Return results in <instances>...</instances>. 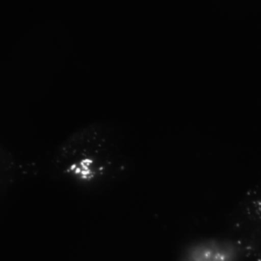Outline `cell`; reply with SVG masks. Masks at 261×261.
<instances>
[{
	"instance_id": "7a4b0ae2",
	"label": "cell",
	"mask_w": 261,
	"mask_h": 261,
	"mask_svg": "<svg viewBox=\"0 0 261 261\" xmlns=\"http://www.w3.org/2000/svg\"><path fill=\"white\" fill-rule=\"evenodd\" d=\"M243 255L231 239L205 238L186 246L176 261H241Z\"/></svg>"
},
{
	"instance_id": "6da1fadb",
	"label": "cell",
	"mask_w": 261,
	"mask_h": 261,
	"mask_svg": "<svg viewBox=\"0 0 261 261\" xmlns=\"http://www.w3.org/2000/svg\"><path fill=\"white\" fill-rule=\"evenodd\" d=\"M248 261H261V190L247 196L240 206L230 237Z\"/></svg>"
}]
</instances>
